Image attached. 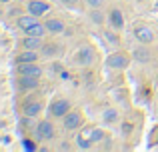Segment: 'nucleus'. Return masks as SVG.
<instances>
[{"mask_svg": "<svg viewBox=\"0 0 158 152\" xmlns=\"http://www.w3.org/2000/svg\"><path fill=\"white\" fill-rule=\"evenodd\" d=\"M62 122H64V130H78V128H82V124H84V116H82V112L70 108L68 114L62 118Z\"/></svg>", "mask_w": 158, "mask_h": 152, "instance_id": "nucleus-1", "label": "nucleus"}, {"mask_svg": "<svg viewBox=\"0 0 158 152\" xmlns=\"http://www.w3.org/2000/svg\"><path fill=\"white\" fill-rule=\"evenodd\" d=\"M68 110H70V102L66 100V98H56V100L50 102L48 112H50L52 118H64L66 114H68Z\"/></svg>", "mask_w": 158, "mask_h": 152, "instance_id": "nucleus-2", "label": "nucleus"}, {"mask_svg": "<svg viewBox=\"0 0 158 152\" xmlns=\"http://www.w3.org/2000/svg\"><path fill=\"white\" fill-rule=\"evenodd\" d=\"M16 74L18 76H42V66L38 62H24L16 64Z\"/></svg>", "mask_w": 158, "mask_h": 152, "instance_id": "nucleus-3", "label": "nucleus"}, {"mask_svg": "<svg viewBox=\"0 0 158 152\" xmlns=\"http://www.w3.org/2000/svg\"><path fill=\"white\" fill-rule=\"evenodd\" d=\"M54 124L50 120H40L38 124H36V138H40V140H52L54 138Z\"/></svg>", "mask_w": 158, "mask_h": 152, "instance_id": "nucleus-4", "label": "nucleus"}, {"mask_svg": "<svg viewBox=\"0 0 158 152\" xmlns=\"http://www.w3.org/2000/svg\"><path fill=\"white\" fill-rule=\"evenodd\" d=\"M106 62H108V66L114 68V70H124V68L130 64V58H128L124 52H114V54L108 56Z\"/></svg>", "mask_w": 158, "mask_h": 152, "instance_id": "nucleus-5", "label": "nucleus"}, {"mask_svg": "<svg viewBox=\"0 0 158 152\" xmlns=\"http://www.w3.org/2000/svg\"><path fill=\"white\" fill-rule=\"evenodd\" d=\"M94 58H96V52H94L92 46H82L80 50L76 52V62L80 64V66H90V64L94 62Z\"/></svg>", "mask_w": 158, "mask_h": 152, "instance_id": "nucleus-6", "label": "nucleus"}, {"mask_svg": "<svg viewBox=\"0 0 158 152\" xmlns=\"http://www.w3.org/2000/svg\"><path fill=\"white\" fill-rule=\"evenodd\" d=\"M26 10L30 14H36V16H42L50 10V4L44 2V0H28L26 2Z\"/></svg>", "mask_w": 158, "mask_h": 152, "instance_id": "nucleus-7", "label": "nucleus"}, {"mask_svg": "<svg viewBox=\"0 0 158 152\" xmlns=\"http://www.w3.org/2000/svg\"><path fill=\"white\" fill-rule=\"evenodd\" d=\"M42 112V102L40 100H26L22 106V114L24 116H32V118H38V114Z\"/></svg>", "mask_w": 158, "mask_h": 152, "instance_id": "nucleus-8", "label": "nucleus"}, {"mask_svg": "<svg viewBox=\"0 0 158 152\" xmlns=\"http://www.w3.org/2000/svg\"><path fill=\"white\" fill-rule=\"evenodd\" d=\"M20 90H36L40 86V78L38 76H20L16 80Z\"/></svg>", "mask_w": 158, "mask_h": 152, "instance_id": "nucleus-9", "label": "nucleus"}, {"mask_svg": "<svg viewBox=\"0 0 158 152\" xmlns=\"http://www.w3.org/2000/svg\"><path fill=\"white\" fill-rule=\"evenodd\" d=\"M134 34H136V38H138L140 44H150L152 40H154V32L150 30V26H136Z\"/></svg>", "mask_w": 158, "mask_h": 152, "instance_id": "nucleus-10", "label": "nucleus"}, {"mask_svg": "<svg viewBox=\"0 0 158 152\" xmlns=\"http://www.w3.org/2000/svg\"><path fill=\"white\" fill-rule=\"evenodd\" d=\"M20 46H22V48H28V50H40V48H42L44 44H42V38H40V36L24 34L22 42H20Z\"/></svg>", "mask_w": 158, "mask_h": 152, "instance_id": "nucleus-11", "label": "nucleus"}, {"mask_svg": "<svg viewBox=\"0 0 158 152\" xmlns=\"http://www.w3.org/2000/svg\"><path fill=\"white\" fill-rule=\"evenodd\" d=\"M38 18L40 16H36V14H30V12H28V14H22V16H18V18H16V26L20 28V30H26V28H30V26H34L36 22H38Z\"/></svg>", "mask_w": 158, "mask_h": 152, "instance_id": "nucleus-12", "label": "nucleus"}, {"mask_svg": "<svg viewBox=\"0 0 158 152\" xmlns=\"http://www.w3.org/2000/svg\"><path fill=\"white\" fill-rule=\"evenodd\" d=\"M40 54L38 50H28V48H22L18 56H16V64H24V62H38Z\"/></svg>", "mask_w": 158, "mask_h": 152, "instance_id": "nucleus-13", "label": "nucleus"}, {"mask_svg": "<svg viewBox=\"0 0 158 152\" xmlns=\"http://www.w3.org/2000/svg\"><path fill=\"white\" fill-rule=\"evenodd\" d=\"M108 22H110V26H112V28L120 30V28L124 26V14L118 10V8H112V10L108 12Z\"/></svg>", "mask_w": 158, "mask_h": 152, "instance_id": "nucleus-14", "label": "nucleus"}, {"mask_svg": "<svg viewBox=\"0 0 158 152\" xmlns=\"http://www.w3.org/2000/svg\"><path fill=\"white\" fill-rule=\"evenodd\" d=\"M44 24H46V30L50 32V34H60V32L66 30L64 20H60V18H48Z\"/></svg>", "mask_w": 158, "mask_h": 152, "instance_id": "nucleus-15", "label": "nucleus"}, {"mask_svg": "<svg viewBox=\"0 0 158 152\" xmlns=\"http://www.w3.org/2000/svg\"><path fill=\"white\" fill-rule=\"evenodd\" d=\"M46 24L44 22H36L34 26H30V28H26L24 30V34H30V36H40V38H44L46 36Z\"/></svg>", "mask_w": 158, "mask_h": 152, "instance_id": "nucleus-16", "label": "nucleus"}, {"mask_svg": "<svg viewBox=\"0 0 158 152\" xmlns=\"http://www.w3.org/2000/svg\"><path fill=\"white\" fill-rule=\"evenodd\" d=\"M90 18L96 24H104V20H108V16L102 12V8H92V10H90Z\"/></svg>", "mask_w": 158, "mask_h": 152, "instance_id": "nucleus-17", "label": "nucleus"}, {"mask_svg": "<svg viewBox=\"0 0 158 152\" xmlns=\"http://www.w3.org/2000/svg\"><path fill=\"white\" fill-rule=\"evenodd\" d=\"M102 118H104V122L112 124V122L118 120V112H116L114 108H106V110H104V114H102Z\"/></svg>", "mask_w": 158, "mask_h": 152, "instance_id": "nucleus-18", "label": "nucleus"}, {"mask_svg": "<svg viewBox=\"0 0 158 152\" xmlns=\"http://www.w3.org/2000/svg\"><path fill=\"white\" fill-rule=\"evenodd\" d=\"M78 150H90L92 148V140H90V138H82V136H78Z\"/></svg>", "mask_w": 158, "mask_h": 152, "instance_id": "nucleus-19", "label": "nucleus"}, {"mask_svg": "<svg viewBox=\"0 0 158 152\" xmlns=\"http://www.w3.org/2000/svg\"><path fill=\"white\" fill-rule=\"evenodd\" d=\"M90 140L92 142H100V140H104V132L102 130H92V136H90Z\"/></svg>", "mask_w": 158, "mask_h": 152, "instance_id": "nucleus-20", "label": "nucleus"}, {"mask_svg": "<svg viewBox=\"0 0 158 152\" xmlns=\"http://www.w3.org/2000/svg\"><path fill=\"white\" fill-rule=\"evenodd\" d=\"M84 2L88 4L90 8H102V6H104V2H106V0H84Z\"/></svg>", "mask_w": 158, "mask_h": 152, "instance_id": "nucleus-21", "label": "nucleus"}, {"mask_svg": "<svg viewBox=\"0 0 158 152\" xmlns=\"http://www.w3.org/2000/svg\"><path fill=\"white\" fill-rule=\"evenodd\" d=\"M134 56H136V60H140V62H146V60L150 58V56H148V52H144V50H136Z\"/></svg>", "mask_w": 158, "mask_h": 152, "instance_id": "nucleus-22", "label": "nucleus"}, {"mask_svg": "<svg viewBox=\"0 0 158 152\" xmlns=\"http://www.w3.org/2000/svg\"><path fill=\"white\" fill-rule=\"evenodd\" d=\"M104 36H106V40H108L110 44H118V38H116V34H112L110 30H106V32H104Z\"/></svg>", "mask_w": 158, "mask_h": 152, "instance_id": "nucleus-23", "label": "nucleus"}, {"mask_svg": "<svg viewBox=\"0 0 158 152\" xmlns=\"http://www.w3.org/2000/svg\"><path fill=\"white\" fill-rule=\"evenodd\" d=\"M62 4H66V6H70V8H74V6H78V2L80 0H60Z\"/></svg>", "mask_w": 158, "mask_h": 152, "instance_id": "nucleus-24", "label": "nucleus"}, {"mask_svg": "<svg viewBox=\"0 0 158 152\" xmlns=\"http://www.w3.org/2000/svg\"><path fill=\"white\" fill-rule=\"evenodd\" d=\"M8 2H10V0H0V4H8Z\"/></svg>", "mask_w": 158, "mask_h": 152, "instance_id": "nucleus-25", "label": "nucleus"}, {"mask_svg": "<svg viewBox=\"0 0 158 152\" xmlns=\"http://www.w3.org/2000/svg\"><path fill=\"white\" fill-rule=\"evenodd\" d=\"M14 2H24V0H14Z\"/></svg>", "mask_w": 158, "mask_h": 152, "instance_id": "nucleus-26", "label": "nucleus"}, {"mask_svg": "<svg viewBox=\"0 0 158 152\" xmlns=\"http://www.w3.org/2000/svg\"><path fill=\"white\" fill-rule=\"evenodd\" d=\"M0 14H2V6H0Z\"/></svg>", "mask_w": 158, "mask_h": 152, "instance_id": "nucleus-27", "label": "nucleus"}]
</instances>
